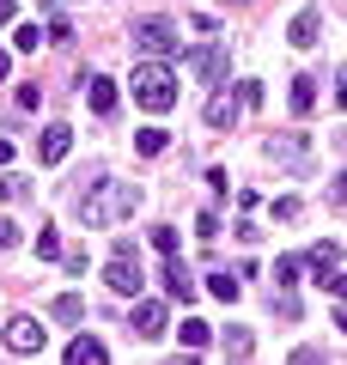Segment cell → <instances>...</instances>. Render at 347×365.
<instances>
[{
	"label": "cell",
	"mask_w": 347,
	"mask_h": 365,
	"mask_svg": "<svg viewBox=\"0 0 347 365\" xmlns=\"http://www.w3.org/2000/svg\"><path fill=\"white\" fill-rule=\"evenodd\" d=\"M134 207H141V189H134V182H91L86 195L74 201V213L86 225H98V232H104V225H116V220H129Z\"/></svg>",
	"instance_id": "obj_1"
},
{
	"label": "cell",
	"mask_w": 347,
	"mask_h": 365,
	"mask_svg": "<svg viewBox=\"0 0 347 365\" xmlns=\"http://www.w3.org/2000/svg\"><path fill=\"white\" fill-rule=\"evenodd\" d=\"M134 104L153 110V116H165V110L177 104V73H171L165 61H141L134 67Z\"/></svg>",
	"instance_id": "obj_2"
},
{
	"label": "cell",
	"mask_w": 347,
	"mask_h": 365,
	"mask_svg": "<svg viewBox=\"0 0 347 365\" xmlns=\"http://www.w3.org/2000/svg\"><path fill=\"white\" fill-rule=\"evenodd\" d=\"M129 37H134V49H141V55H153V61L177 55V43H183L171 19H134V31H129Z\"/></svg>",
	"instance_id": "obj_3"
},
{
	"label": "cell",
	"mask_w": 347,
	"mask_h": 365,
	"mask_svg": "<svg viewBox=\"0 0 347 365\" xmlns=\"http://www.w3.org/2000/svg\"><path fill=\"white\" fill-rule=\"evenodd\" d=\"M104 287L110 292H122V299H141V256L134 250H110V268H104Z\"/></svg>",
	"instance_id": "obj_4"
},
{
	"label": "cell",
	"mask_w": 347,
	"mask_h": 365,
	"mask_svg": "<svg viewBox=\"0 0 347 365\" xmlns=\"http://www.w3.org/2000/svg\"><path fill=\"white\" fill-rule=\"evenodd\" d=\"M0 341H6V353H19V359H31V353H43V341H49V329H43L37 317H13V323L0 329Z\"/></svg>",
	"instance_id": "obj_5"
},
{
	"label": "cell",
	"mask_w": 347,
	"mask_h": 365,
	"mask_svg": "<svg viewBox=\"0 0 347 365\" xmlns=\"http://www.w3.org/2000/svg\"><path fill=\"white\" fill-rule=\"evenodd\" d=\"M268 158H274V165H286V170H305L311 165V140H305V134H274Z\"/></svg>",
	"instance_id": "obj_6"
},
{
	"label": "cell",
	"mask_w": 347,
	"mask_h": 365,
	"mask_svg": "<svg viewBox=\"0 0 347 365\" xmlns=\"http://www.w3.org/2000/svg\"><path fill=\"white\" fill-rule=\"evenodd\" d=\"M134 335H141V341L165 335V304H159V299H134Z\"/></svg>",
	"instance_id": "obj_7"
},
{
	"label": "cell",
	"mask_w": 347,
	"mask_h": 365,
	"mask_svg": "<svg viewBox=\"0 0 347 365\" xmlns=\"http://www.w3.org/2000/svg\"><path fill=\"white\" fill-rule=\"evenodd\" d=\"M238 110H250L244 91H238V98H231V91H213V98H207V128H231V122H238Z\"/></svg>",
	"instance_id": "obj_8"
},
{
	"label": "cell",
	"mask_w": 347,
	"mask_h": 365,
	"mask_svg": "<svg viewBox=\"0 0 347 365\" xmlns=\"http://www.w3.org/2000/svg\"><path fill=\"white\" fill-rule=\"evenodd\" d=\"M67 153H74V128H61V122L43 128V140H37V158H43V165H61Z\"/></svg>",
	"instance_id": "obj_9"
},
{
	"label": "cell",
	"mask_w": 347,
	"mask_h": 365,
	"mask_svg": "<svg viewBox=\"0 0 347 365\" xmlns=\"http://www.w3.org/2000/svg\"><path fill=\"white\" fill-rule=\"evenodd\" d=\"M165 292H171L177 304H189V299H195V274L183 268V256H165Z\"/></svg>",
	"instance_id": "obj_10"
},
{
	"label": "cell",
	"mask_w": 347,
	"mask_h": 365,
	"mask_svg": "<svg viewBox=\"0 0 347 365\" xmlns=\"http://www.w3.org/2000/svg\"><path fill=\"white\" fill-rule=\"evenodd\" d=\"M311 274H317V287H323V280H329V274L335 268H341V250H335V237H323V244H311Z\"/></svg>",
	"instance_id": "obj_11"
},
{
	"label": "cell",
	"mask_w": 347,
	"mask_h": 365,
	"mask_svg": "<svg viewBox=\"0 0 347 365\" xmlns=\"http://www.w3.org/2000/svg\"><path fill=\"white\" fill-rule=\"evenodd\" d=\"M86 98H91L98 116H116V79H110V73H91V79H86Z\"/></svg>",
	"instance_id": "obj_12"
},
{
	"label": "cell",
	"mask_w": 347,
	"mask_h": 365,
	"mask_svg": "<svg viewBox=\"0 0 347 365\" xmlns=\"http://www.w3.org/2000/svg\"><path fill=\"white\" fill-rule=\"evenodd\" d=\"M317 31H323V13H311V6H305V13L286 25V43H293V49H311V43H317Z\"/></svg>",
	"instance_id": "obj_13"
},
{
	"label": "cell",
	"mask_w": 347,
	"mask_h": 365,
	"mask_svg": "<svg viewBox=\"0 0 347 365\" xmlns=\"http://www.w3.org/2000/svg\"><path fill=\"white\" fill-rule=\"evenodd\" d=\"M104 359H110V347H104L98 335H79L74 347H67V365H104Z\"/></svg>",
	"instance_id": "obj_14"
},
{
	"label": "cell",
	"mask_w": 347,
	"mask_h": 365,
	"mask_svg": "<svg viewBox=\"0 0 347 365\" xmlns=\"http://www.w3.org/2000/svg\"><path fill=\"white\" fill-rule=\"evenodd\" d=\"M286 104H293V116H311V110H317V79L298 73V79H293V91H286Z\"/></svg>",
	"instance_id": "obj_15"
},
{
	"label": "cell",
	"mask_w": 347,
	"mask_h": 365,
	"mask_svg": "<svg viewBox=\"0 0 347 365\" xmlns=\"http://www.w3.org/2000/svg\"><path fill=\"white\" fill-rule=\"evenodd\" d=\"M165 146H171V134H165V128H141V134H134V153H141V158H159Z\"/></svg>",
	"instance_id": "obj_16"
},
{
	"label": "cell",
	"mask_w": 347,
	"mask_h": 365,
	"mask_svg": "<svg viewBox=\"0 0 347 365\" xmlns=\"http://www.w3.org/2000/svg\"><path fill=\"white\" fill-rule=\"evenodd\" d=\"M207 292H213V299H238V292H244V287H238V274H226V268H213V274H207Z\"/></svg>",
	"instance_id": "obj_17"
},
{
	"label": "cell",
	"mask_w": 347,
	"mask_h": 365,
	"mask_svg": "<svg viewBox=\"0 0 347 365\" xmlns=\"http://www.w3.org/2000/svg\"><path fill=\"white\" fill-rule=\"evenodd\" d=\"M226 67H231V55H226V49H207V55H195V73H201V79H219Z\"/></svg>",
	"instance_id": "obj_18"
},
{
	"label": "cell",
	"mask_w": 347,
	"mask_h": 365,
	"mask_svg": "<svg viewBox=\"0 0 347 365\" xmlns=\"http://www.w3.org/2000/svg\"><path fill=\"white\" fill-rule=\"evenodd\" d=\"M55 317H61V323H79V317H86V299H79V292H61V299H55Z\"/></svg>",
	"instance_id": "obj_19"
},
{
	"label": "cell",
	"mask_w": 347,
	"mask_h": 365,
	"mask_svg": "<svg viewBox=\"0 0 347 365\" xmlns=\"http://www.w3.org/2000/svg\"><path fill=\"white\" fill-rule=\"evenodd\" d=\"M226 353H231V359H250V353H256V341H250V329H231V335H226Z\"/></svg>",
	"instance_id": "obj_20"
},
{
	"label": "cell",
	"mask_w": 347,
	"mask_h": 365,
	"mask_svg": "<svg viewBox=\"0 0 347 365\" xmlns=\"http://www.w3.org/2000/svg\"><path fill=\"white\" fill-rule=\"evenodd\" d=\"M37 256H43V262H55V256H61V237H55L49 225H37Z\"/></svg>",
	"instance_id": "obj_21"
},
{
	"label": "cell",
	"mask_w": 347,
	"mask_h": 365,
	"mask_svg": "<svg viewBox=\"0 0 347 365\" xmlns=\"http://www.w3.org/2000/svg\"><path fill=\"white\" fill-rule=\"evenodd\" d=\"M37 43H43V31H37V25H19V31H13V49L37 55Z\"/></svg>",
	"instance_id": "obj_22"
},
{
	"label": "cell",
	"mask_w": 347,
	"mask_h": 365,
	"mask_svg": "<svg viewBox=\"0 0 347 365\" xmlns=\"http://www.w3.org/2000/svg\"><path fill=\"white\" fill-rule=\"evenodd\" d=\"M31 189H25V177H13V170H6V177H0V201H25Z\"/></svg>",
	"instance_id": "obj_23"
},
{
	"label": "cell",
	"mask_w": 347,
	"mask_h": 365,
	"mask_svg": "<svg viewBox=\"0 0 347 365\" xmlns=\"http://www.w3.org/2000/svg\"><path fill=\"white\" fill-rule=\"evenodd\" d=\"M153 250L159 256H177V232H171V225H153Z\"/></svg>",
	"instance_id": "obj_24"
},
{
	"label": "cell",
	"mask_w": 347,
	"mask_h": 365,
	"mask_svg": "<svg viewBox=\"0 0 347 365\" xmlns=\"http://www.w3.org/2000/svg\"><path fill=\"white\" fill-rule=\"evenodd\" d=\"M183 347H207V323H201V317L183 323Z\"/></svg>",
	"instance_id": "obj_25"
},
{
	"label": "cell",
	"mask_w": 347,
	"mask_h": 365,
	"mask_svg": "<svg viewBox=\"0 0 347 365\" xmlns=\"http://www.w3.org/2000/svg\"><path fill=\"white\" fill-rule=\"evenodd\" d=\"M293 274H298V262H293V256H281V262H274V280H281V292L293 287Z\"/></svg>",
	"instance_id": "obj_26"
},
{
	"label": "cell",
	"mask_w": 347,
	"mask_h": 365,
	"mask_svg": "<svg viewBox=\"0 0 347 365\" xmlns=\"http://www.w3.org/2000/svg\"><path fill=\"white\" fill-rule=\"evenodd\" d=\"M274 220H298V201L293 195H274Z\"/></svg>",
	"instance_id": "obj_27"
},
{
	"label": "cell",
	"mask_w": 347,
	"mask_h": 365,
	"mask_svg": "<svg viewBox=\"0 0 347 365\" xmlns=\"http://www.w3.org/2000/svg\"><path fill=\"white\" fill-rule=\"evenodd\" d=\"M323 292H335V304H347V274H329V280H323Z\"/></svg>",
	"instance_id": "obj_28"
},
{
	"label": "cell",
	"mask_w": 347,
	"mask_h": 365,
	"mask_svg": "<svg viewBox=\"0 0 347 365\" xmlns=\"http://www.w3.org/2000/svg\"><path fill=\"white\" fill-rule=\"evenodd\" d=\"M195 232H201V244H213V237H219V220H213V213H201V220H195Z\"/></svg>",
	"instance_id": "obj_29"
},
{
	"label": "cell",
	"mask_w": 347,
	"mask_h": 365,
	"mask_svg": "<svg viewBox=\"0 0 347 365\" xmlns=\"http://www.w3.org/2000/svg\"><path fill=\"white\" fill-rule=\"evenodd\" d=\"M49 43H74V25L67 19H49Z\"/></svg>",
	"instance_id": "obj_30"
},
{
	"label": "cell",
	"mask_w": 347,
	"mask_h": 365,
	"mask_svg": "<svg viewBox=\"0 0 347 365\" xmlns=\"http://www.w3.org/2000/svg\"><path fill=\"white\" fill-rule=\"evenodd\" d=\"M13 244H19V225L6 220V213H0V250H13Z\"/></svg>",
	"instance_id": "obj_31"
},
{
	"label": "cell",
	"mask_w": 347,
	"mask_h": 365,
	"mask_svg": "<svg viewBox=\"0 0 347 365\" xmlns=\"http://www.w3.org/2000/svg\"><path fill=\"white\" fill-rule=\"evenodd\" d=\"M329 201H335V207H347V170H341V177L329 182Z\"/></svg>",
	"instance_id": "obj_32"
},
{
	"label": "cell",
	"mask_w": 347,
	"mask_h": 365,
	"mask_svg": "<svg viewBox=\"0 0 347 365\" xmlns=\"http://www.w3.org/2000/svg\"><path fill=\"white\" fill-rule=\"evenodd\" d=\"M335 110H347V67H341V86H335Z\"/></svg>",
	"instance_id": "obj_33"
},
{
	"label": "cell",
	"mask_w": 347,
	"mask_h": 365,
	"mask_svg": "<svg viewBox=\"0 0 347 365\" xmlns=\"http://www.w3.org/2000/svg\"><path fill=\"white\" fill-rule=\"evenodd\" d=\"M19 13V6H13V0H0V25H6V19H13Z\"/></svg>",
	"instance_id": "obj_34"
},
{
	"label": "cell",
	"mask_w": 347,
	"mask_h": 365,
	"mask_svg": "<svg viewBox=\"0 0 347 365\" xmlns=\"http://www.w3.org/2000/svg\"><path fill=\"white\" fill-rule=\"evenodd\" d=\"M0 165H13V140H0Z\"/></svg>",
	"instance_id": "obj_35"
},
{
	"label": "cell",
	"mask_w": 347,
	"mask_h": 365,
	"mask_svg": "<svg viewBox=\"0 0 347 365\" xmlns=\"http://www.w3.org/2000/svg\"><path fill=\"white\" fill-rule=\"evenodd\" d=\"M6 73H13V55H6V49H0V79H6Z\"/></svg>",
	"instance_id": "obj_36"
},
{
	"label": "cell",
	"mask_w": 347,
	"mask_h": 365,
	"mask_svg": "<svg viewBox=\"0 0 347 365\" xmlns=\"http://www.w3.org/2000/svg\"><path fill=\"white\" fill-rule=\"evenodd\" d=\"M335 329H341V335H347V304H341V311H335Z\"/></svg>",
	"instance_id": "obj_37"
},
{
	"label": "cell",
	"mask_w": 347,
	"mask_h": 365,
	"mask_svg": "<svg viewBox=\"0 0 347 365\" xmlns=\"http://www.w3.org/2000/svg\"><path fill=\"white\" fill-rule=\"evenodd\" d=\"M226 6H244V0H226Z\"/></svg>",
	"instance_id": "obj_38"
}]
</instances>
